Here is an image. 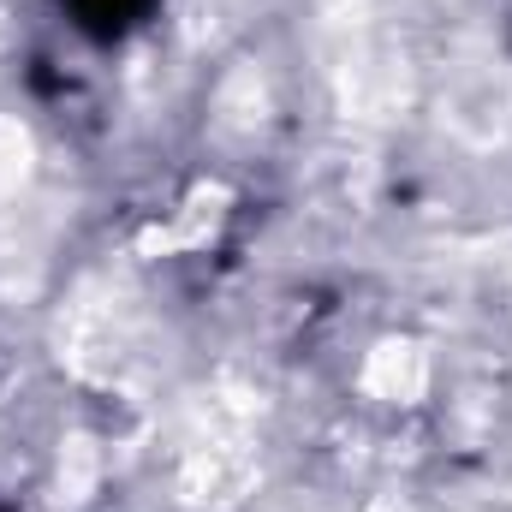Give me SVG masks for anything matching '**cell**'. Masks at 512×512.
<instances>
[{"instance_id": "6da1fadb", "label": "cell", "mask_w": 512, "mask_h": 512, "mask_svg": "<svg viewBox=\"0 0 512 512\" xmlns=\"http://www.w3.org/2000/svg\"><path fill=\"white\" fill-rule=\"evenodd\" d=\"M417 382H423V364L411 346H387L370 370V387H387V393H417Z\"/></svg>"}]
</instances>
